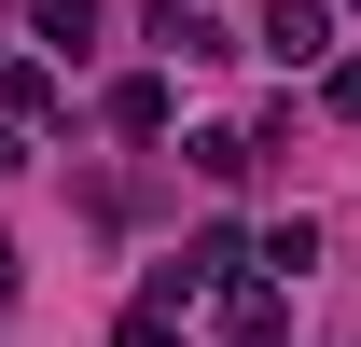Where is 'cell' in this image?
<instances>
[{"mask_svg":"<svg viewBox=\"0 0 361 347\" xmlns=\"http://www.w3.org/2000/svg\"><path fill=\"white\" fill-rule=\"evenodd\" d=\"M111 126H126V139H153V126H167V84H153V70H139V84H111Z\"/></svg>","mask_w":361,"mask_h":347,"instance_id":"cell-3","label":"cell"},{"mask_svg":"<svg viewBox=\"0 0 361 347\" xmlns=\"http://www.w3.org/2000/svg\"><path fill=\"white\" fill-rule=\"evenodd\" d=\"M14 167H28V139H14V126H0V181H14Z\"/></svg>","mask_w":361,"mask_h":347,"instance_id":"cell-6","label":"cell"},{"mask_svg":"<svg viewBox=\"0 0 361 347\" xmlns=\"http://www.w3.org/2000/svg\"><path fill=\"white\" fill-rule=\"evenodd\" d=\"M153 42H167V56H223V28H209L195 0H153Z\"/></svg>","mask_w":361,"mask_h":347,"instance_id":"cell-2","label":"cell"},{"mask_svg":"<svg viewBox=\"0 0 361 347\" xmlns=\"http://www.w3.org/2000/svg\"><path fill=\"white\" fill-rule=\"evenodd\" d=\"M264 56H334V0H264Z\"/></svg>","mask_w":361,"mask_h":347,"instance_id":"cell-1","label":"cell"},{"mask_svg":"<svg viewBox=\"0 0 361 347\" xmlns=\"http://www.w3.org/2000/svg\"><path fill=\"white\" fill-rule=\"evenodd\" d=\"M111 347H180V334H167V305H139V319H126Z\"/></svg>","mask_w":361,"mask_h":347,"instance_id":"cell-5","label":"cell"},{"mask_svg":"<svg viewBox=\"0 0 361 347\" xmlns=\"http://www.w3.org/2000/svg\"><path fill=\"white\" fill-rule=\"evenodd\" d=\"M42 42H56V56H84V42H97V0H42Z\"/></svg>","mask_w":361,"mask_h":347,"instance_id":"cell-4","label":"cell"}]
</instances>
